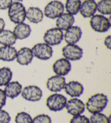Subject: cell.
Returning <instances> with one entry per match:
<instances>
[{"instance_id":"6da1fadb","label":"cell","mask_w":111,"mask_h":123,"mask_svg":"<svg viewBox=\"0 0 111 123\" xmlns=\"http://www.w3.org/2000/svg\"><path fill=\"white\" fill-rule=\"evenodd\" d=\"M108 102L107 96L103 93H97L90 97L85 104V107L91 113H101L106 107Z\"/></svg>"},{"instance_id":"cb8c5ba5","label":"cell","mask_w":111,"mask_h":123,"mask_svg":"<svg viewBox=\"0 0 111 123\" xmlns=\"http://www.w3.org/2000/svg\"><path fill=\"white\" fill-rule=\"evenodd\" d=\"M13 72L9 68L3 67L0 68V86L7 85L12 79Z\"/></svg>"},{"instance_id":"e0dca14e","label":"cell","mask_w":111,"mask_h":123,"mask_svg":"<svg viewBox=\"0 0 111 123\" xmlns=\"http://www.w3.org/2000/svg\"><path fill=\"white\" fill-rule=\"evenodd\" d=\"M74 20L75 19L73 15L67 13H63L57 18L56 25L57 28L60 30L66 31L67 29L73 26V24L74 23Z\"/></svg>"},{"instance_id":"1f68e13d","label":"cell","mask_w":111,"mask_h":123,"mask_svg":"<svg viewBox=\"0 0 111 123\" xmlns=\"http://www.w3.org/2000/svg\"><path fill=\"white\" fill-rule=\"evenodd\" d=\"M6 97L4 91L0 89V109H1L5 106L6 102Z\"/></svg>"},{"instance_id":"d6a6232c","label":"cell","mask_w":111,"mask_h":123,"mask_svg":"<svg viewBox=\"0 0 111 123\" xmlns=\"http://www.w3.org/2000/svg\"><path fill=\"white\" fill-rule=\"evenodd\" d=\"M105 46L108 49H111V36H108L104 40Z\"/></svg>"},{"instance_id":"4fadbf2b","label":"cell","mask_w":111,"mask_h":123,"mask_svg":"<svg viewBox=\"0 0 111 123\" xmlns=\"http://www.w3.org/2000/svg\"><path fill=\"white\" fill-rule=\"evenodd\" d=\"M72 65L70 61L63 58L57 60L53 64V70L56 75L64 77L71 71Z\"/></svg>"},{"instance_id":"8992f818","label":"cell","mask_w":111,"mask_h":123,"mask_svg":"<svg viewBox=\"0 0 111 123\" xmlns=\"http://www.w3.org/2000/svg\"><path fill=\"white\" fill-rule=\"evenodd\" d=\"M33 56L40 60L47 61L52 58L53 55V49L52 46L44 43L35 44L31 48Z\"/></svg>"},{"instance_id":"7a4b0ae2","label":"cell","mask_w":111,"mask_h":123,"mask_svg":"<svg viewBox=\"0 0 111 123\" xmlns=\"http://www.w3.org/2000/svg\"><path fill=\"white\" fill-rule=\"evenodd\" d=\"M8 15L10 20L18 25L23 23L26 19V9L24 5L19 1L13 2L8 7Z\"/></svg>"},{"instance_id":"8fae6325","label":"cell","mask_w":111,"mask_h":123,"mask_svg":"<svg viewBox=\"0 0 111 123\" xmlns=\"http://www.w3.org/2000/svg\"><path fill=\"white\" fill-rule=\"evenodd\" d=\"M65 84L66 80L65 77L56 74L47 79L46 86L49 91L56 92L63 90Z\"/></svg>"},{"instance_id":"7c38bea8","label":"cell","mask_w":111,"mask_h":123,"mask_svg":"<svg viewBox=\"0 0 111 123\" xmlns=\"http://www.w3.org/2000/svg\"><path fill=\"white\" fill-rule=\"evenodd\" d=\"M82 36V30L77 26H72L65 31L63 38L67 44L76 45Z\"/></svg>"},{"instance_id":"5b68a950","label":"cell","mask_w":111,"mask_h":123,"mask_svg":"<svg viewBox=\"0 0 111 123\" xmlns=\"http://www.w3.org/2000/svg\"><path fill=\"white\" fill-rule=\"evenodd\" d=\"M64 12L63 4L57 0H53L49 2L45 7L44 13L47 18L49 19L58 18Z\"/></svg>"},{"instance_id":"603a6c76","label":"cell","mask_w":111,"mask_h":123,"mask_svg":"<svg viewBox=\"0 0 111 123\" xmlns=\"http://www.w3.org/2000/svg\"><path fill=\"white\" fill-rule=\"evenodd\" d=\"M81 4V0H67L65 6L67 13L72 15H76L79 12Z\"/></svg>"},{"instance_id":"7402d4cb","label":"cell","mask_w":111,"mask_h":123,"mask_svg":"<svg viewBox=\"0 0 111 123\" xmlns=\"http://www.w3.org/2000/svg\"><path fill=\"white\" fill-rule=\"evenodd\" d=\"M17 38L13 31L4 29L0 32V44L4 46H13L16 43Z\"/></svg>"},{"instance_id":"44dd1931","label":"cell","mask_w":111,"mask_h":123,"mask_svg":"<svg viewBox=\"0 0 111 123\" xmlns=\"http://www.w3.org/2000/svg\"><path fill=\"white\" fill-rule=\"evenodd\" d=\"M13 32L17 39L24 40L30 36L31 29L29 25L23 22V23L18 24L15 26Z\"/></svg>"},{"instance_id":"d6986e66","label":"cell","mask_w":111,"mask_h":123,"mask_svg":"<svg viewBox=\"0 0 111 123\" xmlns=\"http://www.w3.org/2000/svg\"><path fill=\"white\" fill-rule=\"evenodd\" d=\"M22 91V86L18 81H10L5 86L4 92L6 96L11 99L17 97Z\"/></svg>"},{"instance_id":"277c9868","label":"cell","mask_w":111,"mask_h":123,"mask_svg":"<svg viewBox=\"0 0 111 123\" xmlns=\"http://www.w3.org/2000/svg\"><path fill=\"white\" fill-rule=\"evenodd\" d=\"M67 98L61 94L54 93L47 99V106L50 111L57 112L65 108Z\"/></svg>"},{"instance_id":"ba28073f","label":"cell","mask_w":111,"mask_h":123,"mask_svg":"<svg viewBox=\"0 0 111 123\" xmlns=\"http://www.w3.org/2000/svg\"><path fill=\"white\" fill-rule=\"evenodd\" d=\"M62 54L64 58L68 61H78L83 57V50L76 45H69L64 46L62 49Z\"/></svg>"},{"instance_id":"836d02e7","label":"cell","mask_w":111,"mask_h":123,"mask_svg":"<svg viewBox=\"0 0 111 123\" xmlns=\"http://www.w3.org/2000/svg\"><path fill=\"white\" fill-rule=\"evenodd\" d=\"M4 27H5V22L2 18H0V32L4 29Z\"/></svg>"},{"instance_id":"5bb4252c","label":"cell","mask_w":111,"mask_h":123,"mask_svg":"<svg viewBox=\"0 0 111 123\" xmlns=\"http://www.w3.org/2000/svg\"><path fill=\"white\" fill-rule=\"evenodd\" d=\"M64 89L67 95L72 97H80L84 91L83 86L76 81H72L66 84Z\"/></svg>"},{"instance_id":"e575fe53","label":"cell","mask_w":111,"mask_h":123,"mask_svg":"<svg viewBox=\"0 0 111 123\" xmlns=\"http://www.w3.org/2000/svg\"><path fill=\"white\" fill-rule=\"evenodd\" d=\"M17 1H22V0H17Z\"/></svg>"},{"instance_id":"52a82bcc","label":"cell","mask_w":111,"mask_h":123,"mask_svg":"<svg viewBox=\"0 0 111 123\" xmlns=\"http://www.w3.org/2000/svg\"><path fill=\"white\" fill-rule=\"evenodd\" d=\"M63 31L56 28L48 29L44 34L43 39L46 44L50 46L58 45L63 40Z\"/></svg>"},{"instance_id":"4316f807","label":"cell","mask_w":111,"mask_h":123,"mask_svg":"<svg viewBox=\"0 0 111 123\" xmlns=\"http://www.w3.org/2000/svg\"><path fill=\"white\" fill-rule=\"evenodd\" d=\"M15 123H32L33 118L26 112H19L15 118Z\"/></svg>"},{"instance_id":"d4e9b609","label":"cell","mask_w":111,"mask_h":123,"mask_svg":"<svg viewBox=\"0 0 111 123\" xmlns=\"http://www.w3.org/2000/svg\"><path fill=\"white\" fill-rule=\"evenodd\" d=\"M97 11L103 15H110L111 13V0H101L97 4Z\"/></svg>"},{"instance_id":"9a60e30c","label":"cell","mask_w":111,"mask_h":123,"mask_svg":"<svg viewBox=\"0 0 111 123\" xmlns=\"http://www.w3.org/2000/svg\"><path fill=\"white\" fill-rule=\"evenodd\" d=\"M97 11V3L94 0H85L81 3L79 12L85 18L92 17Z\"/></svg>"},{"instance_id":"9c48e42d","label":"cell","mask_w":111,"mask_h":123,"mask_svg":"<svg viewBox=\"0 0 111 123\" xmlns=\"http://www.w3.org/2000/svg\"><path fill=\"white\" fill-rule=\"evenodd\" d=\"M22 97L29 102H38L42 97V91L37 86H28L22 91Z\"/></svg>"},{"instance_id":"3957f363","label":"cell","mask_w":111,"mask_h":123,"mask_svg":"<svg viewBox=\"0 0 111 123\" xmlns=\"http://www.w3.org/2000/svg\"><path fill=\"white\" fill-rule=\"evenodd\" d=\"M90 24L92 29L97 32H106L111 28L110 19L101 15H94L90 18Z\"/></svg>"},{"instance_id":"f546056e","label":"cell","mask_w":111,"mask_h":123,"mask_svg":"<svg viewBox=\"0 0 111 123\" xmlns=\"http://www.w3.org/2000/svg\"><path fill=\"white\" fill-rule=\"evenodd\" d=\"M11 116L9 113L4 110L0 109V123H10Z\"/></svg>"},{"instance_id":"2e32d148","label":"cell","mask_w":111,"mask_h":123,"mask_svg":"<svg viewBox=\"0 0 111 123\" xmlns=\"http://www.w3.org/2000/svg\"><path fill=\"white\" fill-rule=\"evenodd\" d=\"M33 57L34 56L31 49L28 47H22L17 52L15 59L20 65H28L32 62Z\"/></svg>"},{"instance_id":"484cf974","label":"cell","mask_w":111,"mask_h":123,"mask_svg":"<svg viewBox=\"0 0 111 123\" xmlns=\"http://www.w3.org/2000/svg\"><path fill=\"white\" fill-rule=\"evenodd\" d=\"M90 123H111L110 117H108L105 114L101 113H93L90 118Z\"/></svg>"},{"instance_id":"f1b7e54d","label":"cell","mask_w":111,"mask_h":123,"mask_svg":"<svg viewBox=\"0 0 111 123\" xmlns=\"http://www.w3.org/2000/svg\"><path fill=\"white\" fill-rule=\"evenodd\" d=\"M70 123H90L88 117L85 116L78 115L72 117L70 120Z\"/></svg>"},{"instance_id":"4dcf8cb0","label":"cell","mask_w":111,"mask_h":123,"mask_svg":"<svg viewBox=\"0 0 111 123\" xmlns=\"http://www.w3.org/2000/svg\"><path fill=\"white\" fill-rule=\"evenodd\" d=\"M13 3V0H0V9L5 10L8 8Z\"/></svg>"},{"instance_id":"83f0119b","label":"cell","mask_w":111,"mask_h":123,"mask_svg":"<svg viewBox=\"0 0 111 123\" xmlns=\"http://www.w3.org/2000/svg\"><path fill=\"white\" fill-rule=\"evenodd\" d=\"M32 123H52V119L48 115L40 114L33 118Z\"/></svg>"},{"instance_id":"30bf717a","label":"cell","mask_w":111,"mask_h":123,"mask_svg":"<svg viewBox=\"0 0 111 123\" xmlns=\"http://www.w3.org/2000/svg\"><path fill=\"white\" fill-rule=\"evenodd\" d=\"M65 108L69 114L75 116L81 115V113L84 112L85 105L81 99L77 98H73L67 101Z\"/></svg>"},{"instance_id":"ffe728a7","label":"cell","mask_w":111,"mask_h":123,"mask_svg":"<svg viewBox=\"0 0 111 123\" xmlns=\"http://www.w3.org/2000/svg\"><path fill=\"white\" fill-rule=\"evenodd\" d=\"M17 50L13 46H2L0 47V60L11 62L16 58Z\"/></svg>"},{"instance_id":"ac0fdd59","label":"cell","mask_w":111,"mask_h":123,"mask_svg":"<svg viewBox=\"0 0 111 123\" xmlns=\"http://www.w3.org/2000/svg\"><path fill=\"white\" fill-rule=\"evenodd\" d=\"M44 18L43 12L38 7H29L26 11V18L34 24H38L42 21Z\"/></svg>"}]
</instances>
